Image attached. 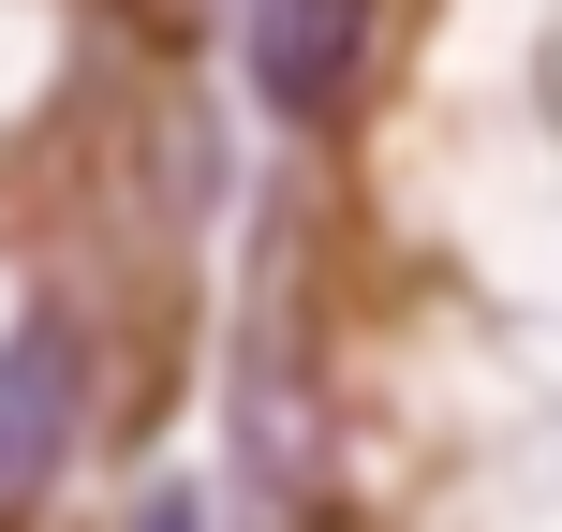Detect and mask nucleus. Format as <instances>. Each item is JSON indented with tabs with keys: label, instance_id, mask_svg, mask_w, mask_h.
Masks as SVG:
<instances>
[{
	"label": "nucleus",
	"instance_id": "1",
	"mask_svg": "<svg viewBox=\"0 0 562 532\" xmlns=\"http://www.w3.org/2000/svg\"><path fill=\"white\" fill-rule=\"evenodd\" d=\"M237 75L281 134H340L385 75V0H237Z\"/></svg>",
	"mask_w": 562,
	"mask_h": 532
},
{
	"label": "nucleus",
	"instance_id": "2",
	"mask_svg": "<svg viewBox=\"0 0 562 532\" xmlns=\"http://www.w3.org/2000/svg\"><path fill=\"white\" fill-rule=\"evenodd\" d=\"M89 444V326L75 310H30L0 326V518H30Z\"/></svg>",
	"mask_w": 562,
	"mask_h": 532
},
{
	"label": "nucleus",
	"instance_id": "3",
	"mask_svg": "<svg viewBox=\"0 0 562 532\" xmlns=\"http://www.w3.org/2000/svg\"><path fill=\"white\" fill-rule=\"evenodd\" d=\"M134 532H207V503H193V488H164V503H134Z\"/></svg>",
	"mask_w": 562,
	"mask_h": 532
}]
</instances>
